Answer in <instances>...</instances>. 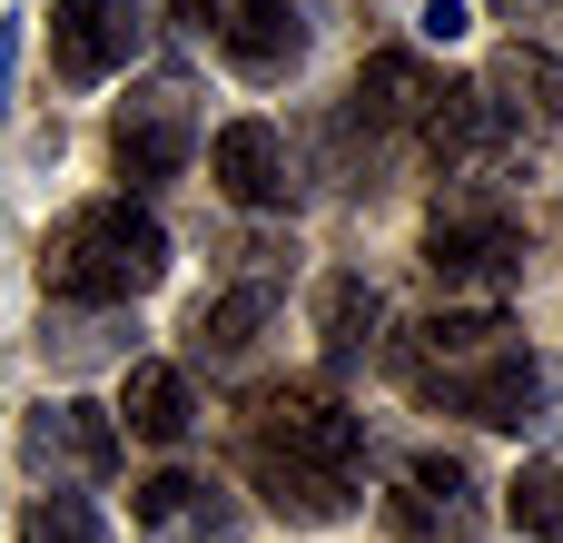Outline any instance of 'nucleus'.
Segmentation results:
<instances>
[{
  "mask_svg": "<svg viewBox=\"0 0 563 543\" xmlns=\"http://www.w3.org/2000/svg\"><path fill=\"white\" fill-rule=\"evenodd\" d=\"M238 455H247V485H257L287 524H346V514H356L366 425L346 415L336 386H257Z\"/></svg>",
  "mask_w": 563,
  "mask_h": 543,
  "instance_id": "obj_1",
  "label": "nucleus"
},
{
  "mask_svg": "<svg viewBox=\"0 0 563 543\" xmlns=\"http://www.w3.org/2000/svg\"><path fill=\"white\" fill-rule=\"evenodd\" d=\"M396 386L426 415H465V425H495V435H525L534 406H544V366L495 307H445V317L406 326L396 336Z\"/></svg>",
  "mask_w": 563,
  "mask_h": 543,
  "instance_id": "obj_2",
  "label": "nucleus"
},
{
  "mask_svg": "<svg viewBox=\"0 0 563 543\" xmlns=\"http://www.w3.org/2000/svg\"><path fill=\"white\" fill-rule=\"evenodd\" d=\"M168 277V228L139 198H89L40 237V297L49 307H129Z\"/></svg>",
  "mask_w": 563,
  "mask_h": 543,
  "instance_id": "obj_3",
  "label": "nucleus"
},
{
  "mask_svg": "<svg viewBox=\"0 0 563 543\" xmlns=\"http://www.w3.org/2000/svg\"><path fill=\"white\" fill-rule=\"evenodd\" d=\"M525 267H534V237H525V218L505 198H485V188L435 198V218H426V277L445 297H505V287H525Z\"/></svg>",
  "mask_w": 563,
  "mask_h": 543,
  "instance_id": "obj_4",
  "label": "nucleus"
},
{
  "mask_svg": "<svg viewBox=\"0 0 563 543\" xmlns=\"http://www.w3.org/2000/svg\"><path fill=\"white\" fill-rule=\"evenodd\" d=\"M386 524H396L406 543H475V534H485L475 465H465V455H445V445L396 455V475H386Z\"/></svg>",
  "mask_w": 563,
  "mask_h": 543,
  "instance_id": "obj_5",
  "label": "nucleus"
},
{
  "mask_svg": "<svg viewBox=\"0 0 563 543\" xmlns=\"http://www.w3.org/2000/svg\"><path fill=\"white\" fill-rule=\"evenodd\" d=\"M188 148H198V89H188V79H148V89L119 99V119H109V168H119L139 198L168 188V178L188 168Z\"/></svg>",
  "mask_w": 563,
  "mask_h": 543,
  "instance_id": "obj_6",
  "label": "nucleus"
},
{
  "mask_svg": "<svg viewBox=\"0 0 563 543\" xmlns=\"http://www.w3.org/2000/svg\"><path fill=\"white\" fill-rule=\"evenodd\" d=\"M119 455H129V435H119V415H99V406H40L30 425H20V465L40 475V485H109L119 475Z\"/></svg>",
  "mask_w": 563,
  "mask_h": 543,
  "instance_id": "obj_7",
  "label": "nucleus"
},
{
  "mask_svg": "<svg viewBox=\"0 0 563 543\" xmlns=\"http://www.w3.org/2000/svg\"><path fill=\"white\" fill-rule=\"evenodd\" d=\"M139 40H148V0H59V10H49V69H59L69 89L119 79V69L139 59Z\"/></svg>",
  "mask_w": 563,
  "mask_h": 543,
  "instance_id": "obj_8",
  "label": "nucleus"
},
{
  "mask_svg": "<svg viewBox=\"0 0 563 543\" xmlns=\"http://www.w3.org/2000/svg\"><path fill=\"white\" fill-rule=\"evenodd\" d=\"M129 514H139V543H247L238 495L208 475H148L129 495Z\"/></svg>",
  "mask_w": 563,
  "mask_h": 543,
  "instance_id": "obj_9",
  "label": "nucleus"
},
{
  "mask_svg": "<svg viewBox=\"0 0 563 543\" xmlns=\"http://www.w3.org/2000/svg\"><path fill=\"white\" fill-rule=\"evenodd\" d=\"M435 89H445V79H426L416 49H376V59L356 69V99H346V129H366V158L396 148V138H416L426 109H435Z\"/></svg>",
  "mask_w": 563,
  "mask_h": 543,
  "instance_id": "obj_10",
  "label": "nucleus"
},
{
  "mask_svg": "<svg viewBox=\"0 0 563 543\" xmlns=\"http://www.w3.org/2000/svg\"><path fill=\"white\" fill-rule=\"evenodd\" d=\"M208 178H218V198L247 208V218H267V208L297 198V158H287V138H277L267 119H228L218 148H208Z\"/></svg>",
  "mask_w": 563,
  "mask_h": 543,
  "instance_id": "obj_11",
  "label": "nucleus"
},
{
  "mask_svg": "<svg viewBox=\"0 0 563 543\" xmlns=\"http://www.w3.org/2000/svg\"><path fill=\"white\" fill-rule=\"evenodd\" d=\"M307 40H317L307 0H238V10H228V30H218L228 69H238V79H257V89L297 79V69H307Z\"/></svg>",
  "mask_w": 563,
  "mask_h": 543,
  "instance_id": "obj_12",
  "label": "nucleus"
},
{
  "mask_svg": "<svg viewBox=\"0 0 563 543\" xmlns=\"http://www.w3.org/2000/svg\"><path fill=\"white\" fill-rule=\"evenodd\" d=\"M505 138H534V148H563V59L554 49H505L495 79H485Z\"/></svg>",
  "mask_w": 563,
  "mask_h": 543,
  "instance_id": "obj_13",
  "label": "nucleus"
},
{
  "mask_svg": "<svg viewBox=\"0 0 563 543\" xmlns=\"http://www.w3.org/2000/svg\"><path fill=\"white\" fill-rule=\"evenodd\" d=\"M416 138H426V158H445L455 178H475V168L495 158V138H505V119H495V99H485V79H445Z\"/></svg>",
  "mask_w": 563,
  "mask_h": 543,
  "instance_id": "obj_14",
  "label": "nucleus"
},
{
  "mask_svg": "<svg viewBox=\"0 0 563 543\" xmlns=\"http://www.w3.org/2000/svg\"><path fill=\"white\" fill-rule=\"evenodd\" d=\"M267 326H277V287L247 277V287H228V297H208V307L188 317V346H198L208 366H247Z\"/></svg>",
  "mask_w": 563,
  "mask_h": 543,
  "instance_id": "obj_15",
  "label": "nucleus"
},
{
  "mask_svg": "<svg viewBox=\"0 0 563 543\" xmlns=\"http://www.w3.org/2000/svg\"><path fill=\"white\" fill-rule=\"evenodd\" d=\"M188 425H198L188 376H178V366H129V386H119V435H139V445H188Z\"/></svg>",
  "mask_w": 563,
  "mask_h": 543,
  "instance_id": "obj_16",
  "label": "nucleus"
},
{
  "mask_svg": "<svg viewBox=\"0 0 563 543\" xmlns=\"http://www.w3.org/2000/svg\"><path fill=\"white\" fill-rule=\"evenodd\" d=\"M376 326H386V297H376V287H366L356 267L317 287V336H327V366H336V376L376 356Z\"/></svg>",
  "mask_w": 563,
  "mask_h": 543,
  "instance_id": "obj_17",
  "label": "nucleus"
},
{
  "mask_svg": "<svg viewBox=\"0 0 563 543\" xmlns=\"http://www.w3.org/2000/svg\"><path fill=\"white\" fill-rule=\"evenodd\" d=\"M20 543H109V524H99V505L79 485H40L20 505Z\"/></svg>",
  "mask_w": 563,
  "mask_h": 543,
  "instance_id": "obj_18",
  "label": "nucleus"
},
{
  "mask_svg": "<svg viewBox=\"0 0 563 543\" xmlns=\"http://www.w3.org/2000/svg\"><path fill=\"white\" fill-rule=\"evenodd\" d=\"M505 514H515L525 543H563V465H525L505 485Z\"/></svg>",
  "mask_w": 563,
  "mask_h": 543,
  "instance_id": "obj_19",
  "label": "nucleus"
},
{
  "mask_svg": "<svg viewBox=\"0 0 563 543\" xmlns=\"http://www.w3.org/2000/svg\"><path fill=\"white\" fill-rule=\"evenodd\" d=\"M465 20H475V0H426V10H416L426 40H465Z\"/></svg>",
  "mask_w": 563,
  "mask_h": 543,
  "instance_id": "obj_20",
  "label": "nucleus"
},
{
  "mask_svg": "<svg viewBox=\"0 0 563 543\" xmlns=\"http://www.w3.org/2000/svg\"><path fill=\"white\" fill-rule=\"evenodd\" d=\"M168 20H178V30H198V40H208V30H228V0H168Z\"/></svg>",
  "mask_w": 563,
  "mask_h": 543,
  "instance_id": "obj_21",
  "label": "nucleus"
},
{
  "mask_svg": "<svg viewBox=\"0 0 563 543\" xmlns=\"http://www.w3.org/2000/svg\"><path fill=\"white\" fill-rule=\"evenodd\" d=\"M10 79H20V20H0V119H10Z\"/></svg>",
  "mask_w": 563,
  "mask_h": 543,
  "instance_id": "obj_22",
  "label": "nucleus"
},
{
  "mask_svg": "<svg viewBox=\"0 0 563 543\" xmlns=\"http://www.w3.org/2000/svg\"><path fill=\"white\" fill-rule=\"evenodd\" d=\"M515 10H544V0H515Z\"/></svg>",
  "mask_w": 563,
  "mask_h": 543,
  "instance_id": "obj_23",
  "label": "nucleus"
}]
</instances>
